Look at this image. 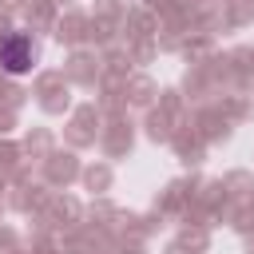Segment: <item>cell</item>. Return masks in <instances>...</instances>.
Wrapping results in <instances>:
<instances>
[{
  "instance_id": "obj_1",
  "label": "cell",
  "mask_w": 254,
  "mask_h": 254,
  "mask_svg": "<svg viewBox=\"0 0 254 254\" xmlns=\"http://www.w3.org/2000/svg\"><path fill=\"white\" fill-rule=\"evenodd\" d=\"M32 40L24 36V32H12V36H4L0 40V64L12 71V75H24L28 67H32Z\"/></svg>"
}]
</instances>
